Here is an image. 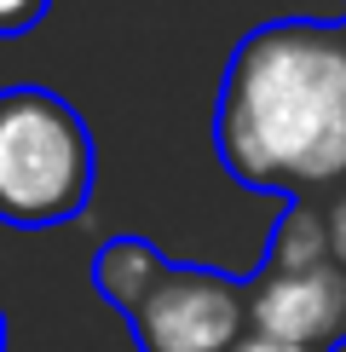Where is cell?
Returning a JSON list of instances; mask_svg holds the SVG:
<instances>
[{
  "label": "cell",
  "instance_id": "1",
  "mask_svg": "<svg viewBox=\"0 0 346 352\" xmlns=\"http://www.w3.org/2000/svg\"><path fill=\"white\" fill-rule=\"evenodd\" d=\"M214 151L249 190H312L346 179V47L341 29L277 18L242 35L225 64Z\"/></svg>",
  "mask_w": 346,
  "mask_h": 352
},
{
  "label": "cell",
  "instance_id": "2",
  "mask_svg": "<svg viewBox=\"0 0 346 352\" xmlns=\"http://www.w3.org/2000/svg\"><path fill=\"white\" fill-rule=\"evenodd\" d=\"M93 133L81 110L47 87L0 93V219L23 231L64 226L93 202Z\"/></svg>",
  "mask_w": 346,
  "mask_h": 352
},
{
  "label": "cell",
  "instance_id": "3",
  "mask_svg": "<svg viewBox=\"0 0 346 352\" xmlns=\"http://www.w3.org/2000/svg\"><path fill=\"white\" fill-rule=\"evenodd\" d=\"M249 329L306 352L346 346V266L329 254L317 202H288V219L249 277Z\"/></svg>",
  "mask_w": 346,
  "mask_h": 352
},
{
  "label": "cell",
  "instance_id": "4",
  "mask_svg": "<svg viewBox=\"0 0 346 352\" xmlns=\"http://www.w3.org/2000/svg\"><path fill=\"white\" fill-rule=\"evenodd\" d=\"M127 329L139 352H231L249 335V283L208 266H162Z\"/></svg>",
  "mask_w": 346,
  "mask_h": 352
},
{
  "label": "cell",
  "instance_id": "5",
  "mask_svg": "<svg viewBox=\"0 0 346 352\" xmlns=\"http://www.w3.org/2000/svg\"><path fill=\"white\" fill-rule=\"evenodd\" d=\"M162 266H168V260L156 254V243H144V237H110L93 254V289L127 318L139 306V295L156 283V272H162Z\"/></svg>",
  "mask_w": 346,
  "mask_h": 352
},
{
  "label": "cell",
  "instance_id": "6",
  "mask_svg": "<svg viewBox=\"0 0 346 352\" xmlns=\"http://www.w3.org/2000/svg\"><path fill=\"white\" fill-rule=\"evenodd\" d=\"M52 12V0H0V35H23Z\"/></svg>",
  "mask_w": 346,
  "mask_h": 352
},
{
  "label": "cell",
  "instance_id": "7",
  "mask_svg": "<svg viewBox=\"0 0 346 352\" xmlns=\"http://www.w3.org/2000/svg\"><path fill=\"white\" fill-rule=\"evenodd\" d=\"M323 237H329L335 266H346V179L335 185V197H329V208H323Z\"/></svg>",
  "mask_w": 346,
  "mask_h": 352
},
{
  "label": "cell",
  "instance_id": "8",
  "mask_svg": "<svg viewBox=\"0 0 346 352\" xmlns=\"http://www.w3.org/2000/svg\"><path fill=\"white\" fill-rule=\"evenodd\" d=\"M231 352H306V346H288V341H271V335H254V329H249Z\"/></svg>",
  "mask_w": 346,
  "mask_h": 352
},
{
  "label": "cell",
  "instance_id": "9",
  "mask_svg": "<svg viewBox=\"0 0 346 352\" xmlns=\"http://www.w3.org/2000/svg\"><path fill=\"white\" fill-rule=\"evenodd\" d=\"M0 352H6V312H0Z\"/></svg>",
  "mask_w": 346,
  "mask_h": 352
},
{
  "label": "cell",
  "instance_id": "10",
  "mask_svg": "<svg viewBox=\"0 0 346 352\" xmlns=\"http://www.w3.org/2000/svg\"><path fill=\"white\" fill-rule=\"evenodd\" d=\"M341 47H346V29H341Z\"/></svg>",
  "mask_w": 346,
  "mask_h": 352
}]
</instances>
